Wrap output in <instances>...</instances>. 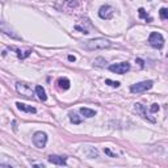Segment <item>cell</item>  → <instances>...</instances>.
<instances>
[{
	"label": "cell",
	"instance_id": "cell-1",
	"mask_svg": "<svg viewBox=\"0 0 168 168\" xmlns=\"http://www.w3.org/2000/svg\"><path fill=\"white\" fill-rule=\"evenodd\" d=\"M81 47L85 50H100V49H109L112 47V42L106 38H94V39H89V41L84 42L81 45Z\"/></svg>",
	"mask_w": 168,
	"mask_h": 168
},
{
	"label": "cell",
	"instance_id": "cell-2",
	"mask_svg": "<svg viewBox=\"0 0 168 168\" xmlns=\"http://www.w3.org/2000/svg\"><path fill=\"white\" fill-rule=\"evenodd\" d=\"M154 85V81L152 80H146V81H141V83H136V84H133L130 87V91L133 93H142V92H146L148 89L152 88Z\"/></svg>",
	"mask_w": 168,
	"mask_h": 168
},
{
	"label": "cell",
	"instance_id": "cell-3",
	"mask_svg": "<svg viewBox=\"0 0 168 168\" xmlns=\"http://www.w3.org/2000/svg\"><path fill=\"white\" fill-rule=\"evenodd\" d=\"M148 42L155 49H162V47L164 46V38H163V36L160 33H158V32H152V33L150 34Z\"/></svg>",
	"mask_w": 168,
	"mask_h": 168
},
{
	"label": "cell",
	"instance_id": "cell-4",
	"mask_svg": "<svg viewBox=\"0 0 168 168\" xmlns=\"http://www.w3.org/2000/svg\"><path fill=\"white\" fill-rule=\"evenodd\" d=\"M109 70L114 74H120V75H123L126 74L129 70H130V63L127 62H121V63H116V64L109 66Z\"/></svg>",
	"mask_w": 168,
	"mask_h": 168
},
{
	"label": "cell",
	"instance_id": "cell-5",
	"mask_svg": "<svg viewBox=\"0 0 168 168\" xmlns=\"http://www.w3.org/2000/svg\"><path fill=\"white\" fill-rule=\"evenodd\" d=\"M33 143L38 148H43L47 143V135L45 133H42V131H37L33 135Z\"/></svg>",
	"mask_w": 168,
	"mask_h": 168
},
{
	"label": "cell",
	"instance_id": "cell-6",
	"mask_svg": "<svg viewBox=\"0 0 168 168\" xmlns=\"http://www.w3.org/2000/svg\"><path fill=\"white\" fill-rule=\"evenodd\" d=\"M16 89H17L18 93H21L25 97H32V94H33L32 87L29 85V84H26V83H21V81L16 83Z\"/></svg>",
	"mask_w": 168,
	"mask_h": 168
},
{
	"label": "cell",
	"instance_id": "cell-7",
	"mask_svg": "<svg viewBox=\"0 0 168 168\" xmlns=\"http://www.w3.org/2000/svg\"><path fill=\"white\" fill-rule=\"evenodd\" d=\"M114 15V9L110 5H102L99 9V16L102 18V20H110Z\"/></svg>",
	"mask_w": 168,
	"mask_h": 168
},
{
	"label": "cell",
	"instance_id": "cell-8",
	"mask_svg": "<svg viewBox=\"0 0 168 168\" xmlns=\"http://www.w3.org/2000/svg\"><path fill=\"white\" fill-rule=\"evenodd\" d=\"M135 110H136V113H139V114L142 116V117L144 118V120H147V121H150V122H156V120H155L154 117H151V116L147 113V109H146V106L144 105H142V104H139V102H136L135 104Z\"/></svg>",
	"mask_w": 168,
	"mask_h": 168
},
{
	"label": "cell",
	"instance_id": "cell-9",
	"mask_svg": "<svg viewBox=\"0 0 168 168\" xmlns=\"http://www.w3.org/2000/svg\"><path fill=\"white\" fill-rule=\"evenodd\" d=\"M79 5L78 0H63L62 3V9L66 10V12H70V10H74L76 7Z\"/></svg>",
	"mask_w": 168,
	"mask_h": 168
},
{
	"label": "cell",
	"instance_id": "cell-10",
	"mask_svg": "<svg viewBox=\"0 0 168 168\" xmlns=\"http://www.w3.org/2000/svg\"><path fill=\"white\" fill-rule=\"evenodd\" d=\"M49 162L52 163V164H57V165H66L67 158H66V156H59V155H50Z\"/></svg>",
	"mask_w": 168,
	"mask_h": 168
},
{
	"label": "cell",
	"instance_id": "cell-11",
	"mask_svg": "<svg viewBox=\"0 0 168 168\" xmlns=\"http://www.w3.org/2000/svg\"><path fill=\"white\" fill-rule=\"evenodd\" d=\"M16 106H17L18 110H21V112H26V113H36V108L32 106V105H26L24 104V102H16Z\"/></svg>",
	"mask_w": 168,
	"mask_h": 168
},
{
	"label": "cell",
	"instance_id": "cell-12",
	"mask_svg": "<svg viewBox=\"0 0 168 168\" xmlns=\"http://www.w3.org/2000/svg\"><path fill=\"white\" fill-rule=\"evenodd\" d=\"M83 152L88 158H97V156H99V152H97V150L94 148V147H91V146H87L83 150Z\"/></svg>",
	"mask_w": 168,
	"mask_h": 168
},
{
	"label": "cell",
	"instance_id": "cell-13",
	"mask_svg": "<svg viewBox=\"0 0 168 168\" xmlns=\"http://www.w3.org/2000/svg\"><path fill=\"white\" fill-rule=\"evenodd\" d=\"M57 83H58V87H59L60 89H63V91H67V89L70 88V80H68L67 78H59Z\"/></svg>",
	"mask_w": 168,
	"mask_h": 168
},
{
	"label": "cell",
	"instance_id": "cell-14",
	"mask_svg": "<svg viewBox=\"0 0 168 168\" xmlns=\"http://www.w3.org/2000/svg\"><path fill=\"white\" fill-rule=\"evenodd\" d=\"M36 93H37V96H38V99L41 100V101H46V100H47L46 92H45V89L42 88L41 85H37L36 87Z\"/></svg>",
	"mask_w": 168,
	"mask_h": 168
},
{
	"label": "cell",
	"instance_id": "cell-15",
	"mask_svg": "<svg viewBox=\"0 0 168 168\" xmlns=\"http://www.w3.org/2000/svg\"><path fill=\"white\" fill-rule=\"evenodd\" d=\"M10 50H15L16 52H17V57L20 58V59H25L26 57H29L32 52V50H26V51H21L20 49H16V47H9Z\"/></svg>",
	"mask_w": 168,
	"mask_h": 168
},
{
	"label": "cell",
	"instance_id": "cell-16",
	"mask_svg": "<svg viewBox=\"0 0 168 168\" xmlns=\"http://www.w3.org/2000/svg\"><path fill=\"white\" fill-rule=\"evenodd\" d=\"M80 113L84 116V117H87V118H91V117H93L94 114H96V112H94L93 109H89V108H80Z\"/></svg>",
	"mask_w": 168,
	"mask_h": 168
},
{
	"label": "cell",
	"instance_id": "cell-17",
	"mask_svg": "<svg viewBox=\"0 0 168 168\" xmlns=\"http://www.w3.org/2000/svg\"><path fill=\"white\" fill-rule=\"evenodd\" d=\"M70 121L72 123H75V125H79V123H81V118L79 117L78 114H75V113H70Z\"/></svg>",
	"mask_w": 168,
	"mask_h": 168
},
{
	"label": "cell",
	"instance_id": "cell-18",
	"mask_svg": "<svg viewBox=\"0 0 168 168\" xmlns=\"http://www.w3.org/2000/svg\"><path fill=\"white\" fill-rule=\"evenodd\" d=\"M138 13H139V16H141L142 18H144V20L147 21V22H150V21H152V18L150 17L148 15H147V13H146V10H144L143 8H139V9H138Z\"/></svg>",
	"mask_w": 168,
	"mask_h": 168
},
{
	"label": "cell",
	"instance_id": "cell-19",
	"mask_svg": "<svg viewBox=\"0 0 168 168\" xmlns=\"http://www.w3.org/2000/svg\"><path fill=\"white\" fill-rule=\"evenodd\" d=\"M159 16L162 20H168V8H162L159 10Z\"/></svg>",
	"mask_w": 168,
	"mask_h": 168
},
{
	"label": "cell",
	"instance_id": "cell-20",
	"mask_svg": "<svg viewBox=\"0 0 168 168\" xmlns=\"http://www.w3.org/2000/svg\"><path fill=\"white\" fill-rule=\"evenodd\" d=\"M93 63H94V66H99V67H105V66H106V60H105L104 58H97Z\"/></svg>",
	"mask_w": 168,
	"mask_h": 168
},
{
	"label": "cell",
	"instance_id": "cell-21",
	"mask_svg": "<svg viewBox=\"0 0 168 168\" xmlns=\"http://www.w3.org/2000/svg\"><path fill=\"white\" fill-rule=\"evenodd\" d=\"M105 84H108V85H110V87H114V88H118V87H120V81H113V80H110V79H106V80H105Z\"/></svg>",
	"mask_w": 168,
	"mask_h": 168
},
{
	"label": "cell",
	"instance_id": "cell-22",
	"mask_svg": "<svg viewBox=\"0 0 168 168\" xmlns=\"http://www.w3.org/2000/svg\"><path fill=\"white\" fill-rule=\"evenodd\" d=\"M159 109H160V106H159V105H158V104H152L151 106H150V110H151L152 113H156Z\"/></svg>",
	"mask_w": 168,
	"mask_h": 168
},
{
	"label": "cell",
	"instance_id": "cell-23",
	"mask_svg": "<svg viewBox=\"0 0 168 168\" xmlns=\"http://www.w3.org/2000/svg\"><path fill=\"white\" fill-rule=\"evenodd\" d=\"M104 152L106 155H109V156H112V158H117V154H114V152H112L109 148H104Z\"/></svg>",
	"mask_w": 168,
	"mask_h": 168
},
{
	"label": "cell",
	"instance_id": "cell-24",
	"mask_svg": "<svg viewBox=\"0 0 168 168\" xmlns=\"http://www.w3.org/2000/svg\"><path fill=\"white\" fill-rule=\"evenodd\" d=\"M75 29H76V30H80L81 33H84V34H87V33H88V32H87V29L80 28V26H79V25H76V26H75Z\"/></svg>",
	"mask_w": 168,
	"mask_h": 168
},
{
	"label": "cell",
	"instance_id": "cell-25",
	"mask_svg": "<svg viewBox=\"0 0 168 168\" xmlns=\"http://www.w3.org/2000/svg\"><path fill=\"white\" fill-rule=\"evenodd\" d=\"M68 60H70V62H75L76 58L74 57V55H68Z\"/></svg>",
	"mask_w": 168,
	"mask_h": 168
},
{
	"label": "cell",
	"instance_id": "cell-26",
	"mask_svg": "<svg viewBox=\"0 0 168 168\" xmlns=\"http://www.w3.org/2000/svg\"><path fill=\"white\" fill-rule=\"evenodd\" d=\"M136 62H138L139 63V66H141V67H143V60H142V59H139V58H138V59H136Z\"/></svg>",
	"mask_w": 168,
	"mask_h": 168
}]
</instances>
